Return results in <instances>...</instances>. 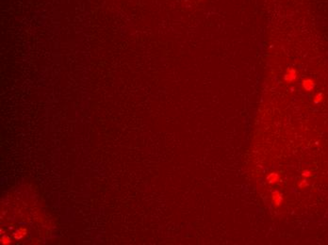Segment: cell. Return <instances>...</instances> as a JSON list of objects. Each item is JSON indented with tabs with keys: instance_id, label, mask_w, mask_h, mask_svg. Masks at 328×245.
I'll return each mask as SVG.
<instances>
[{
	"instance_id": "6",
	"label": "cell",
	"mask_w": 328,
	"mask_h": 245,
	"mask_svg": "<svg viewBox=\"0 0 328 245\" xmlns=\"http://www.w3.org/2000/svg\"><path fill=\"white\" fill-rule=\"evenodd\" d=\"M323 94L322 93H319L318 94H316L315 96V99H314V103L315 104H319L323 101Z\"/></svg>"
},
{
	"instance_id": "4",
	"label": "cell",
	"mask_w": 328,
	"mask_h": 245,
	"mask_svg": "<svg viewBox=\"0 0 328 245\" xmlns=\"http://www.w3.org/2000/svg\"><path fill=\"white\" fill-rule=\"evenodd\" d=\"M280 180H281L280 175L277 173H271L270 174L267 175V181H268V183L271 184V185H273L275 183H277Z\"/></svg>"
},
{
	"instance_id": "3",
	"label": "cell",
	"mask_w": 328,
	"mask_h": 245,
	"mask_svg": "<svg viewBox=\"0 0 328 245\" xmlns=\"http://www.w3.org/2000/svg\"><path fill=\"white\" fill-rule=\"evenodd\" d=\"M302 86H303L304 91L310 92V91H312L313 89L315 88V82L311 78H305V79L303 80Z\"/></svg>"
},
{
	"instance_id": "7",
	"label": "cell",
	"mask_w": 328,
	"mask_h": 245,
	"mask_svg": "<svg viewBox=\"0 0 328 245\" xmlns=\"http://www.w3.org/2000/svg\"><path fill=\"white\" fill-rule=\"evenodd\" d=\"M11 237L9 236H4V237H2V239H1V243L2 244H9V243H11Z\"/></svg>"
},
{
	"instance_id": "1",
	"label": "cell",
	"mask_w": 328,
	"mask_h": 245,
	"mask_svg": "<svg viewBox=\"0 0 328 245\" xmlns=\"http://www.w3.org/2000/svg\"><path fill=\"white\" fill-rule=\"evenodd\" d=\"M297 79V71L293 68H289L284 76V80L288 83H292Z\"/></svg>"
},
{
	"instance_id": "8",
	"label": "cell",
	"mask_w": 328,
	"mask_h": 245,
	"mask_svg": "<svg viewBox=\"0 0 328 245\" xmlns=\"http://www.w3.org/2000/svg\"><path fill=\"white\" fill-rule=\"evenodd\" d=\"M308 181L307 180H303V181H301L300 183H299V187L301 188V189H304V188H305V187H308Z\"/></svg>"
},
{
	"instance_id": "5",
	"label": "cell",
	"mask_w": 328,
	"mask_h": 245,
	"mask_svg": "<svg viewBox=\"0 0 328 245\" xmlns=\"http://www.w3.org/2000/svg\"><path fill=\"white\" fill-rule=\"evenodd\" d=\"M26 234H27V229L26 228H20V229L17 230L15 233H14V237H15L16 240H21Z\"/></svg>"
},
{
	"instance_id": "9",
	"label": "cell",
	"mask_w": 328,
	"mask_h": 245,
	"mask_svg": "<svg viewBox=\"0 0 328 245\" xmlns=\"http://www.w3.org/2000/svg\"><path fill=\"white\" fill-rule=\"evenodd\" d=\"M302 175H303L304 177H310L312 174H311V173H310V171L304 170V171H303V173H302Z\"/></svg>"
},
{
	"instance_id": "2",
	"label": "cell",
	"mask_w": 328,
	"mask_h": 245,
	"mask_svg": "<svg viewBox=\"0 0 328 245\" xmlns=\"http://www.w3.org/2000/svg\"><path fill=\"white\" fill-rule=\"evenodd\" d=\"M272 200H273V205L275 206H279L282 204V201H283L282 193H280L278 190H274L273 192V194H272Z\"/></svg>"
}]
</instances>
